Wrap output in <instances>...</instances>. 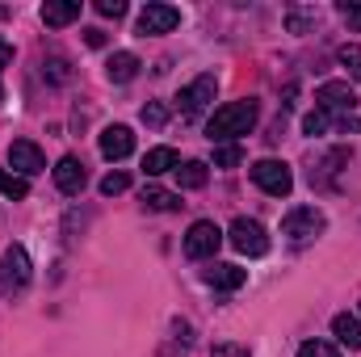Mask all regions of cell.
Returning a JSON list of instances; mask_svg holds the SVG:
<instances>
[{
	"label": "cell",
	"mask_w": 361,
	"mask_h": 357,
	"mask_svg": "<svg viewBox=\"0 0 361 357\" xmlns=\"http://www.w3.org/2000/svg\"><path fill=\"white\" fill-rule=\"evenodd\" d=\"M252 126H257V101H227L214 109L206 135H210V143H231V139L248 135Z\"/></svg>",
	"instance_id": "6da1fadb"
},
{
	"label": "cell",
	"mask_w": 361,
	"mask_h": 357,
	"mask_svg": "<svg viewBox=\"0 0 361 357\" xmlns=\"http://www.w3.org/2000/svg\"><path fill=\"white\" fill-rule=\"evenodd\" d=\"M324 227H328V219H324V210H315V206H294V210L281 219V236H286L290 244H311L315 236H324Z\"/></svg>",
	"instance_id": "7a4b0ae2"
},
{
	"label": "cell",
	"mask_w": 361,
	"mask_h": 357,
	"mask_svg": "<svg viewBox=\"0 0 361 357\" xmlns=\"http://www.w3.org/2000/svg\"><path fill=\"white\" fill-rule=\"evenodd\" d=\"M227 244L235 253H244V257H265L269 253V236H265V227L257 219H235L227 227Z\"/></svg>",
	"instance_id": "3957f363"
},
{
	"label": "cell",
	"mask_w": 361,
	"mask_h": 357,
	"mask_svg": "<svg viewBox=\"0 0 361 357\" xmlns=\"http://www.w3.org/2000/svg\"><path fill=\"white\" fill-rule=\"evenodd\" d=\"M219 244H223V231H219L210 219H197V223L185 231V257H189V261H206V257H214Z\"/></svg>",
	"instance_id": "277c9868"
},
{
	"label": "cell",
	"mask_w": 361,
	"mask_h": 357,
	"mask_svg": "<svg viewBox=\"0 0 361 357\" xmlns=\"http://www.w3.org/2000/svg\"><path fill=\"white\" fill-rule=\"evenodd\" d=\"M252 181H257V189H265L269 198H286V193L294 189V173H290V164H281V160H257V164H252Z\"/></svg>",
	"instance_id": "5b68a950"
},
{
	"label": "cell",
	"mask_w": 361,
	"mask_h": 357,
	"mask_svg": "<svg viewBox=\"0 0 361 357\" xmlns=\"http://www.w3.org/2000/svg\"><path fill=\"white\" fill-rule=\"evenodd\" d=\"M25 286H30V257H25L21 244H13V248L0 257V290L17 294V290H25Z\"/></svg>",
	"instance_id": "8992f818"
},
{
	"label": "cell",
	"mask_w": 361,
	"mask_h": 357,
	"mask_svg": "<svg viewBox=\"0 0 361 357\" xmlns=\"http://www.w3.org/2000/svg\"><path fill=\"white\" fill-rule=\"evenodd\" d=\"M214 92H219V80H214V76H197V80H193V85H185L180 97H177L180 114H185V118L206 114V109H210V101H214Z\"/></svg>",
	"instance_id": "52a82bcc"
},
{
	"label": "cell",
	"mask_w": 361,
	"mask_h": 357,
	"mask_svg": "<svg viewBox=\"0 0 361 357\" xmlns=\"http://www.w3.org/2000/svg\"><path fill=\"white\" fill-rule=\"evenodd\" d=\"M315 105L341 118V114H353V105H357V92L349 89L345 80H328V85H319V92H315Z\"/></svg>",
	"instance_id": "ba28073f"
},
{
	"label": "cell",
	"mask_w": 361,
	"mask_h": 357,
	"mask_svg": "<svg viewBox=\"0 0 361 357\" xmlns=\"http://www.w3.org/2000/svg\"><path fill=\"white\" fill-rule=\"evenodd\" d=\"M8 164L17 169V177H38V173L47 169V156H42V147H38V143L17 139V143L8 147Z\"/></svg>",
	"instance_id": "9c48e42d"
},
{
	"label": "cell",
	"mask_w": 361,
	"mask_h": 357,
	"mask_svg": "<svg viewBox=\"0 0 361 357\" xmlns=\"http://www.w3.org/2000/svg\"><path fill=\"white\" fill-rule=\"evenodd\" d=\"M180 25V8L173 4H147L143 13H139V34L147 38V34H169V30H177Z\"/></svg>",
	"instance_id": "30bf717a"
},
{
	"label": "cell",
	"mask_w": 361,
	"mask_h": 357,
	"mask_svg": "<svg viewBox=\"0 0 361 357\" xmlns=\"http://www.w3.org/2000/svg\"><path fill=\"white\" fill-rule=\"evenodd\" d=\"M135 152V131L130 126H105L101 131V156L105 160H126Z\"/></svg>",
	"instance_id": "8fae6325"
},
{
	"label": "cell",
	"mask_w": 361,
	"mask_h": 357,
	"mask_svg": "<svg viewBox=\"0 0 361 357\" xmlns=\"http://www.w3.org/2000/svg\"><path fill=\"white\" fill-rule=\"evenodd\" d=\"M55 185H59V193L76 198V193L89 185V173H85V164H80L76 156H63V160L55 164Z\"/></svg>",
	"instance_id": "7c38bea8"
},
{
	"label": "cell",
	"mask_w": 361,
	"mask_h": 357,
	"mask_svg": "<svg viewBox=\"0 0 361 357\" xmlns=\"http://www.w3.org/2000/svg\"><path fill=\"white\" fill-rule=\"evenodd\" d=\"M202 277H206V286H214V290H240V286L248 282V269L219 261V265H210V269H206Z\"/></svg>",
	"instance_id": "4fadbf2b"
},
{
	"label": "cell",
	"mask_w": 361,
	"mask_h": 357,
	"mask_svg": "<svg viewBox=\"0 0 361 357\" xmlns=\"http://www.w3.org/2000/svg\"><path fill=\"white\" fill-rule=\"evenodd\" d=\"M42 21L51 30H63V25L80 21V0H47L42 4Z\"/></svg>",
	"instance_id": "5bb4252c"
},
{
	"label": "cell",
	"mask_w": 361,
	"mask_h": 357,
	"mask_svg": "<svg viewBox=\"0 0 361 357\" xmlns=\"http://www.w3.org/2000/svg\"><path fill=\"white\" fill-rule=\"evenodd\" d=\"M105 76H109L114 85H126V80H135V76H139V55H130V51H118V55H109V63H105Z\"/></svg>",
	"instance_id": "9a60e30c"
},
{
	"label": "cell",
	"mask_w": 361,
	"mask_h": 357,
	"mask_svg": "<svg viewBox=\"0 0 361 357\" xmlns=\"http://www.w3.org/2000/svg\"><path fill=\"white\" fill-rule=\"evenodd\" d=\"M180 169V156L173 147H152L147 156H143V173L147 177H160V173H177Z\"/></svg>",
	"instance_id": "2e32d148"
},
{
	"label": "cell",
	"mask_w": 361,
	"mask_h": 357,
	"mask_svg": "<svg viewBox=\"0 0 361 357\" xmlns=\"http://www.w3.org/2000/svg\"><path fill=\"white\" fill-rule=\"evenodd\" d=\"M332 337H336L341 345H349V349H361V320L349 315V311H341V315L332 320Z\"/></svg>",
	"instance_id": "e0dca14e"
},
{
	"label": "cell",
	"mask_w": 361,
	"mask_h": 357,
	"mask_svg": "<svg viewBox=\"0 0 361 357\" xmlns=\"http://www.w3.org/2000/svg\"><path fill=\"white\" fill-rule=\"evenodd\" d=\"M143 206L147 210H177L180 198L173 189H160V185H143Z\"/></svg>",
	"instance_id": "ac0fdd59"
},
{
	"label": "cell",
	"mask_w": 361,
	"mask_h": 357,
	"mask_svg": "<svg viewBox=\"0 0 361 357\" xmlns=\"http://www.w3.org/2000/svg\"><path fill=\"white\" fill-rule=\"evenodd\" d=\"M206 177H210V173H206V164H202V160H189V164H180V169H177L180 189H202Z\"/></svg>",
	"instance_id": "d6986e66"
},
{
	"label": "cell",
	"mask_w": 361,
	"mask_h": 357,
	"mask_svg": "<svg viewBox=\"0 0 361 357\" xmlns=\"http://www.w3.org/2000/svg\"><path fill=\"white\" fill-rule=\"evenodd\" d=\"M332 122H336V118H332L328 109H319V105H315V109H311V114L302 118V135H311V139H315V135H324V131H328Z\"/></svg>",
	"instance_id": "ffe728a7"
},
{
	"label": "cell",
	"mask_w": 361,
	"mask_h": 357,
	"mask_svg": "<svg viewBox=\"0 0 361 357\" xmlns=\"http://www.w3.org/2000/svg\"><path fill=\"white\" fill-rule=\"evenodd\" d=\"M244 164V147L240 143H219L214 147V169H235Z\"/></svg>",
	"instance_id": "44dd1931"
},
{
	"label": "cell",
	"mask_w": 361,
	"mask_h": 357,
	"mask_svg": "<svg viewBox=\"0 0 361 357\" xmlns=\"http://www.w3.org/2000/svg\"><path fill=\"white\" fill-rule=\"evenodd\" d=\"M0 193H4V198H17V202H21V198H30V181L17 177V173H0Z\"/></svg>",
	"instance_id": "7402d4cb"
},
{
	"label": "cell",
	"mask_w": 361,
	"mask_h": 357,
	"mask_svg": "<svg viewBox=\"0 0 361 357\" xmlns=\"http://www.w3.org/2000/svg\"><path fill=\"white\" fill-rule=\"evenodd\" d=\"M336 59H341V68H349L353 80H361V47L357 42H345V47L336 51Z\"/></svg>",
	"instance_id": "603a6c76"
},
{
	"label": "cell",
	"mask_w": 361,
	"mask_h": 357,
	"mask_svg": "<svg viewBox=\"0 0 361 357\" xmlns=\"http://www.w3.org/2000/svg\"><path fill=\"white\" fill-rule=\"evenodd\" d=\"M126 189H130V173H122V169H118V173H109V177H101V193H105V198L126 193Z\"/></svg>",
	"instance_id": "cb8c5ba5"
},
{
	"label": "cell",
	"mask_w": 361,
	"mask_h": 357,
	"mask_svg": "<svg viewBox=\"0 0 361 357\" xmlns=\"http://www.w3.org/2000/svg\"><path fill=\"white\" fill-rule=\"evenodd\" d=\"M42 76H47L51 85H63V80L72 76V72H68V59H59V55H55V59H47V63H42Z\"/></svg>",
	"instance_id": "d4e9b609"
},
{
	"label": "cell",
	"mask_w": 361,
	"mask_h": 357,
	"mask_svg": "<svg viewBox=\"0 0 361 357\" xmlns=\"http://www.w3.org/2000/svg\"><path fill=\"white\" fill-rule=\"evenodd\" d=\"M298 357H341V353H336V345H328V341H307V345L298 349Z\"/></svg>",
	"instance_id": "484cf974"
},
{
	"label": "cell",
	"mask_w": 361,
	"mask_h": 357,
	"mask_svg": "<svg viewBox=\"0 0 361 357\" xmlns=\"http://www.w3.org/2000/svg\"><path fill=\"white\" fill-rule=\"evenodd\" d=\"M143 122H147V126H164V122H169V109L152 101V105H143Z\"/></svg>",
	"instance_id": "4316f807"
},
{
	"label": "cell",
	"mask_w": 361,
	"mask_h": 357,
	"mask_svg": "<svg viewBox=\"0 0 361 357\" xmlns=\"http://www.w3.org/2000/svg\"><path fill=\"white\" fill-rule=\"evenodd\" d=\"M210 357H252L248 353V345H235V341H223V345H214V353Z\"/></svg>",
	"instance_id": "83f0119b"
},
{
	"label": "cell",
	"mask_w": 361,
	"mask_h": 357,
	"mask_svg": "<svg viewBox=\"0 0 361 357\" xmlns=\"http://www.w3.org/2000/svg\"><path fill=\"white\" fill-rule=\"evenodd\" d=\"M97 13L118 21V17H126V4H122V0H97Z\"/></svg>",
	"instance_id": "f1b7e54d"
},
{
	"label": "cell",
	"mask_w": 361,
	"mask_h": 357,
	"mask_svg": "<svg viewBox=\"0 0 361 357\" xmlns=\"http://www.w3.org/2000/svg\"><path fill=\"white\" fill-rule=\"evenodd\" d=\"M336 131H341V135H357V131H361V118H353V114H341V118H336Z\"/></svg>",
	"instance_id": "f546056e"
},
{
	"label": "cell",
	"mask_w": 361,
	"mask_h": 357,
	"mask_svg": "<svg viewBox=\"0 0 361 357\" xmlns=\"http://www.w3.org/2000/svg\"><path fill=\"white\" fill-rule=\"evenodd\" d=\"M341 17H345L353 30H361V4H341Z\"/></svg>",
	"instance_id": "4dcf8cb0"
},
{
	"label": "cell",
	"mask_w": 361,
	"mask_h": 357,
	"mask_svg": "<svg viewBox=\"0 0 361 357\" xmlns=\"http://www.w3.org/2000/svg\"><path fill=\"white\" fill-rule=\"evenodd\" d=\"M8 63H13V42H8V38L0 34V72H4Z\"/></svg>",
	"instance_id": "1f68e13d"
},
{
	"label": "cell",
	"mask_w": 361,
	"mask_h": 357,
	"mask_svg": "<svg viewBox=\"0 0 361 357\" xmlns=\"http://www.w3.org/2000/svg\"><path fill=\"white\" fill-rule=\"evenodd\" d=\"M85 42H89V47H105V34H101V30H85Z\"/></svg>",
	"instance_id": "d6a6232c"
},
{
	"label": "cell",
	"mask_w": 361,
	"mask_h": 357,
	"mask_svg": "<svg viewBox=\"0 0 361 357\" xmlns=\"http://www.w3.org/2000/svg\"><path fill=\"white\" fill-rule=\"evenodd\" d=\"M0 101H4V89H0Z\"/></svg>",
	"instance_id": "836d02e7"
}]
</instances>
